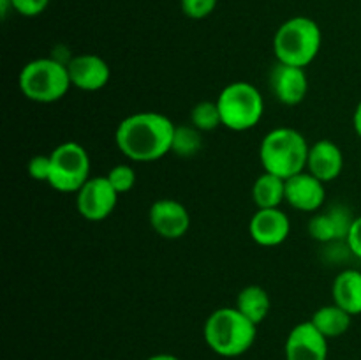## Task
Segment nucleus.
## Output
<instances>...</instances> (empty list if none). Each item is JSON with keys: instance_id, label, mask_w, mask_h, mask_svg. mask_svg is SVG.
<instances>
[{"instance_id": "f257e3e1", "label": "nucleus", "mask_w": 361, "mask_h": 360, "mask_svg": "<svg viewBox=\"0 0 361 360\" xmlns=\"http://www.w3.org/2000/svg\"><path fill=\"white\" fill-rule=\"evenodd\" d=\"M175 127L162 113H133L116 126L115 143L129 161L154 162L171 152Z\"/></svg>"}, {"instance_id": "f03ea898", "label": "nucleus", "mask_w": 361, "mask_h": 360, "mask_svg": "<svg viewBox=\"0 0 361 360\" xmlns=\"http://www.w3.org/2000/svg\"><path fill=\"white\" fill-rule=\"evenodd\" d=\"M310 145L300 131L277 127L263 138L259 145V161L264 172L288 180L305 172Z\"/></svg>"}, {"instance_id": "7ed1b4c3", "label": "nucleus", "mask_w": 361, "mask_h": 360, "mask_svg": "<svg viewBox=\"0 0 361 360\" xmlns=\"http://www.w3.org/2000/svg\"><path fill=\"white\" fill-rule=\"evenodd\" d=\"M204 341L221 356H240L252 348L257 325L247 320L236 307H219L204 321Z\"/></svg>"}, {"instance_id": "20e7f679", "label": "nucleus", "mask_w": 361, "mask_h": 360, "mask_svg": "<svg viewBox=\"0 0 361 360\" xmlns=\"http://www.w3.org/2000/svg\"><path fill=\"white\" fill-rule=\"evenodd\" d=\"M323 44L319 25L307 16L289 18L274 35V53L277 62L303 67L316 60Z\"/></svg>"}, {"instance_id": "39448f33", "label": "nucleus", "mask_w": 361, "mask_h": 360, "mask_svg": "<svg viewBox=\"0 0 361 360\" xmlns=\"http://www.w3.org/2000/svg\"><path fill=\"white\" fill-rule=\"evenodd\" d=\"M18 85L28 101L41 104L60 101L73 87L67 64L55 59H35L25 64L18 76Z\"/></svg>"}, {"instance_id": "423d86ee", "label": "nucleus", "mask_w": 361, "mask_h": 360, "mask_svg": "<svg viewBox=\"0 0 361 360\" xmlns=\"http://www.w3.org/2000/svg\"><path fill=\"white\" fill-rule=\"evenodd\" d=\"M215 101L221 112L222 126L235 133L252 129L263 119V94L249 81H233L226 85Z\"/></svg>"}, {"instance_id": "0eeeda50", "label": "nucleus", "mask_w": 361, "mask_h": 360, "mask_svg": "<svg viewBox=\"0 0 361 360\" xmlns=\"http://www.w3.org/2000/svg\"><path fill=\"white\" fill-rule=\"evenodd\" d=\"M48 184L59 193L76 194L90 179V155L78 141H66L53 148Z\"/></svg>"}, {"instance_id": "6e6552de", "label": "nucleus", "mask_w": 361, "mask_h": 360, "mask_svg": "<svg viewBox=\"0 0 361 360\" xmlns=\"http://www.w3.org/2000/svg\"><path fill=\"white\" fill-rule=\"evenodd\" d=\"M118 196L108 176H90L76 193V208L87 221H104L116 208Z\"/></svg>"}, {"instance_id": "1a4fd4ad", "label": "nucleus", "mask_w": 361, "mask_h": 360, "mask_svg": "<svg viewBox=\"0 0 361 360\" xmlns=\"http://www.w3.org/2000/svg\"><path fill=\"white\" fill-rule=\"evenodd\" d=\"M148 222L159 236L166 240H178L189 232L190 215L183 203L162 198L152 203L148 210Z\"/></svg>"}, {"instance_id": "9d476101", "label": "nucleus", "mask_w": 361, "mask_h": 360, "mask_svg": "<svg viewBox=\"0 0 361 360\" xmlns=\"http://www.w3.org/2000/svg\"><path fill=\"white\" fill-rule=\"evenodd\" d=\"M291 222L281 208H257L249 221V235L257 246L277 247L288 240Z\"/></svg>"}, {"instance_id": "9b49d317", "label": "nucleus", "mask_w": 361, "mask_h": 360, "mask_svg": "<svg viewBox=\"0 0 361 360\" xmlns=\"http://www.w3.org/2000/svg\"><path fill=\"white\" fill-rule=\"evenodd\" d=\"M286 360H328V339L312 321H302L286 339Z\"/></svg>"}, {"instance_id": "f8f14e48", "label": "nucleus", "mask_w": 361, "mask_h": 360, "mask_svg": "<svg viewBox=\"0 0 361 360\" xmlns=\"http://www.w3.org/2000/svg\"><path fill=\"white\" fill-rule=\"evenodd\" d=\"M326 200V187L324 182L305 172L286 180V203L300 212L316 214L323 208Z\"/></svg>"}, {"instance_id": "ddd939ff", "label": "nucleus", "mask_w": 361, "mask_h": 360, "mask_svg": "<svg viewBox=\"0 0 361 360\" xmlns=\"http://www.w3.org/2000/svg\"><path fill=\"white\" fill-rule=\"evenodd\" d=\"M67 71L73 87L83 92H97L109 83L111 69L108 62L94 53H83L67 60Z\"/></svg>"}, {"instance_id": "4468645a", "label": "nucleus", "mask_w": 361, "mask_h": 360, "mask_svg": "<svg viewBox=\"0 0 361 360\" xmlns=\"http://www.w3.org/2000/svg\"><path fill=\"white\" fill-rule=\"evenodd\" d=\"M270 87L279 102L296 106L309 94V78L303 67L277 62L270 73Z\"/></svg>"}, {"instance_id": "2eb2a0df", "label": "nucleus", "mask_w": 361, "mask_h": 360, "mask_svg": "<svg viewBox=\"0 0 361 360\" xmlns=\"http://www.w3.org/2000/svg\"><path fill=\"white\" fill-rule=\"evenodd\" d=\"M355 217L345 207H334L326 212H316L309 222V233L321 244L345 242Z\"/></svg>"}, {"instance_id": "dca6fc26", "label": "nucleus", "mask_w": 361, "mask_h": 360, "mask_svg": "<svg viewBox=\"0 0 361 360\" xmlns=\"http://www.w3.org/2000/svg\"><path fill=\"white\" fill-rule=\"evenodd\" d=\"M342 169H344V154L335 141L319 140L310 145L307 172L312 173L321 182L328 184L338 179Z\"/></svg>"}, {"instance_id": "f3484780", "label": "nucleus", "mask_w": 361, "mask_h": 360, "mask_svg": "<svg viewBox=\"0 0 361 360\" xmlns=\"http://www.w3.org/2000/svg\"><path fill=\"white\" fill-rule=\"evenodd\" d=\"M334 304L348 311L351 316L361 314V272L355 268L342 270L331 284Z\"/></svg>"}, {"instance_id": "a211bd4d", "label": "nucleus", "mask_w": 361, "mask_h": 360, "mask_svg": "<svg viewBox=\"0 0 361 360\" xmlns=\"http://www.w3.org/2000/svg\"><path fill=\"white\" fill-rule=\"evenodd\" d=\"M235 307L247 318V320L252 321L254 325H259L263 323V321L267 320L268 314H270V295H268V292L263 286H245V288L238 293V296H236Z\"/></svg>"}, {"instance_id": "6ab92c4d", "label": "nucleus", "mask_w": 361, "mask_h": 360, "mask_svg": "<svg viewBox=\"0 0 361 360\" xmlns=\"http://www.w3.org/2000/svg\"><path fill=\"white\" fill-rule=\"evenodd\" d=\"M252 201L257 208H279L286 201V180L263 172L254 180Z\"/></svg>"}, {"instance_id": "aec40b11", "label": "nucleus", "mask_w": 361, "mask_h": 360, "mask_svg": "<svg viewBox=\"0 0 361 360\" xmlns=\"http://www.w3.org/2000/svg\"><path fill=\"white\" fill-rule=\"evenodd\" d=\"M353 316L344 311L342 307H338L337 304H330V306H323L312 314L310 321H312L314 327L321 332L326 339L341 337L351 327Z\"/></svg>"}, {"instance_id": "412c9836", "label": "nucleus", "mask_w": 361, "mask_h": 360, "mask_svg": "<svg viewBox=\"0 0 361 360\" xmlns=\"http://www.w3.org/2000/svg\"><path fill=\"white\" fill-rule=\"evenodd\" d=\"M203 147L201 131L190 124V126H176L173 134L171 152L178 157H192Z\"/></svg>"}, {"instance_id": "4be33fe9", "label": "nucleus", "mask_w": 361, "mask_h": 360, "mask_svg": "<svg viewBox=\"0 0 361 360\" xmlns=\"http://www.w3.org/2000/svg\"><path fill=\"white\" fill-rule=\"evenodd\" d=\"M190 124L201 133L217 129L222 126V116L219 112L217 101H201L190 109Z\"/></svg>"}, {"instance_id": "5701e85b", "label": "nucleus", "mask_w": 361, "mask_h": 360, "mask_svg": "<svg viewBox=\"0 0 361 360\" xmlns=\"http://www.w3.org/2000/svg\"><path fill=\"white\" fill-rule=\"evenodd\" d=\"M108 180L118 194L129 193L136 184V172L129 164H116L108 172Z\"/></svg>"}, {"instance_id": "b1692460", "label": "nucleus", "mask_w": 361, "mask_h": 360, "mask_svg": "<svg viewBox=\"0 0 361 360\" xmlns=\"http://www.w3.org/2000/svg\"><path fill=\"white\" fill-rule=\"evenodd\" d=\"M219 0H180L183 14L190 20H203L210 16L217 7Z\"/></svg>"}, {"instance_id": "393cba45", "label": "nucleus", "mask_w": 361, "mask_h": 360, "mask_svg": "<svg viewBox=\"0 0 361 360\" xmlns=\"http://www.w3.org/2000/svg\"><path fill=\"white\" fill-rule=\"evenodd\" d=\"M28 175L37 182H48L49 173H51V157L48 155H34L27 164Z\"/></svg>"}, {"instance_id": "a878e982", "label": "nucleus", "mask_w": 361, "mask_h": 360, "mask_svg": "<svg viewBox=\"0 0 361 360\" xmlns=\"http://www.w3.org/2000/svg\"><path fill=\"white\" fill-rule=\"evenodd\" d=\"M48 4L49 0H13V9L21 16L34 18L44 13Z\"/></svg>"}, {"instance_id": "bb28decb", "label": "nucleus", "mask_w": 361, "mask_h": 360, "mask_svg": "<svg viewBox=\"0 0 361 360\" xmlns=\"http://www.w3.org/2000/svg\"><path fill=\"white\" fill-rule=\"evenodd\" d=\"M345 246H348V249L351 251L356 258L361 260V215L355 217V221H353L349 235L348 239H345Z\"/></svg>"}, {"instance_id": "cd10ccee", "label": "nucleus", "mask_w": 361, "mask_h": 360, "mask_svg": "<svg viewBox=\"0 0 361 360\" xmlns=\"http://www.w3.org/2000/svg\"><path fill=\"white\" fill-rule=\"evenodd\" d=\"M353 127H355L356 134L361 138V101L358 102L355 109V115H353Z\"/></svg>"}, {"instance_id": "c85d7f7f", "label": "nucleus", "mask_w": 361, "mask_h": 360, "mask_svg": "<svg viewBox=\"0 0 361 360\" xmlns=\"http://www.w3.org/2000/svg\"><path fill=\"white\" fill-rule=\"evenodd\" d=\"M9 9H13V0H0V13H2V18L7 16Z\"/></svg>"}, {"instance_id": "c756f323", "label": "nucleus", "mask_w": 361, "mask_h": 360, "mask_svg": "<svg viewBox=\"0 0 361 360\" xmlns=\"http://www.w3.org/2000/svg\"><path fill=\"white\" fill-rule=\"evenodd\" d=\"M147 360H180V359L175 355H169V353H157V355L148 356Z\"/></svg>"}]
</instances>
